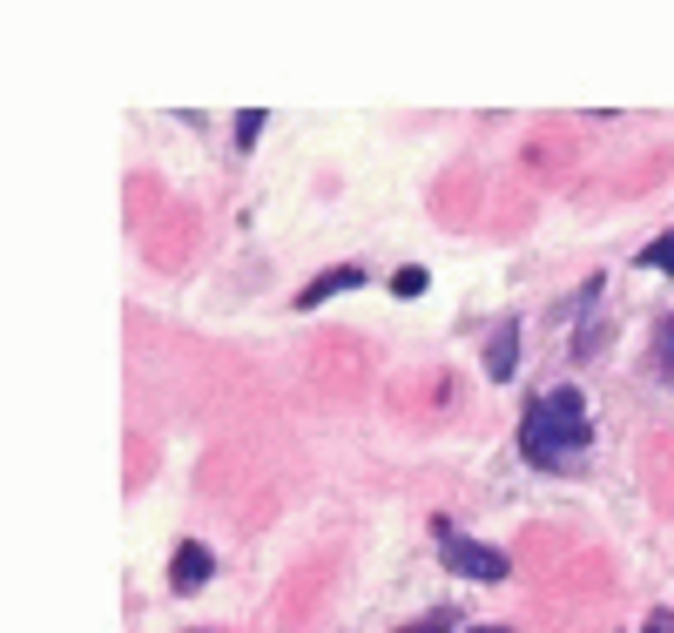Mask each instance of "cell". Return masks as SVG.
<instances>
[{
  "mask_svg": "<svg viewBox=\"0 0 674 633\" xmlns=\"http://www.w3.org/2000/svg\"><path fill=\"white\" fill-rule=\"evenodd\" d=\"M513 371H520V324L506 317V324L486 337V378H492V385H506Z\"/></svg>",
  "mask_w": 674,
  "mask_h": 633,
  "instance_id": "3957f363",
  "label": "cell"
},
{
  "mask_svg": "<svg viewBox=\"0 0 674 633\" xmlns=\"http://www.w3.org/2000/svg\"><path fill=\"white\" fill-rule=\"evenodd\" d=\"M520 451H527V466L553 472V466H573L580 451H586V405L573 385L547 391L527 405V425H520Z\"/></svg>",
  "mask_w": 674,
  "mask_h": 633,
  "instance_id": "6da1fadb",
  "label": "cell"
},
{
  "mask_svg": "<svg viewBox=\"0 0 674 633\" xmlns=\"http://www.w3.org/2000/svg\"><path fill=\"white\" fill-rule=\"evenodd\" d=\"M257 135H264V109H243L236 115V149H257Z\"/></svg>",
  "mask_w": 674,
  "mask_h": 633,
  "instance_id": "52a82bcc",
  "label": "cell"
},
{
  "mask_svg": "<svg viewBox=\"0 0 674 633\" xmlns=\"http://www.w3.org/2000/svg\"><path fill=\"white\" fill-rule=\"evenodd\" d=\"M365 284V269L358 263H345V269H324V277L317 284H304V297H297V310H317L324 297H337V290H358Z\"/></svg>",
  "mask_w": 674,
  "mask_h": 633,
  "instance_id": "5b68a950",
  "label": "cell"
},
{
  "mask_svg": "<svg viewBox=\"0 0 674 633\" xmlns=\"http://www.w3.org/2000/svg\"><path fill=\"white\" fill-rule=\"evenodd\" d=\"M439 547H446V560H452L466 580H506V573H513V560H506L499 547H472V539H459L446 519H439Z\"/></svg>",
  "mask_w": 674,
  "mask_h": 633,
  "instance_id": "7a4b0ae2",
  "label": "cell"
},
{
  "mask_svg": "<svg viewBox=\"0 0 674 633\" xmlns=\"http://www.w3.org/2000/svg\"><path fill=\"white\" fill-rule=\"evenodd\" d=\"M472 633H506V626H472Z\"/></svg>",
  "mask_w": 674,
  "mask_h": 633,
  "instance_id": "7c38bea8",
  "label": "cell"
},
{
  "mask_svg": "<svg viewBox=\"0 0 674 633\" xmlns=\"http://www.w3.org/2000/svg\"><path fill=\"white\" fill-rule=\"evenodd\" d=\"M391 290H398V297H418V290H426V269H418V263H405L398 277H391Z\"/></svg>",
  "mask_w": 674,
  "mask_h": 633,
  "instance_id": "9c48e42d",
  "label": "cell"
},
{
  "mask_svg": "<svg viewBox=\"0 0 674 633\" xmlns=\"http://www.w3.org/2000/svg\"><path fill=\"white\" fill-rule=\"evenodd\" d=\"M654 371L674 385V317H661V324H654Z\"/></svg>",
  "mask_w": 674,
  "mask_h": 633,
  "instance_id": "8992f818",
  "label": "cell"
},
{
  "mask_svg": "<svg viewBox=\"0 0 674 633\" xmlns=\"http://www.w3.org/2000/svg\"><path fill=\"white\" fill-rule=\"evenodd\" d=\"M405 633H452V613H432V620H418V626H405Z\"/></svg>",
  "mask_w": 674,
  "mask_h": 633,
  "instance_id": "30bf717a",
  "label": "cell"
},
{
  "mask_svg": "<svg viewBox=\"0 0 674 633\" xmlns=\"http://www.w3.org/2000/svg\"><path fill=\"white\" fill-rule=\"evenodd\" d=\"M210 547H196V539H183V547H176V560H168V586H176V593H196L203 580H210Z\"/></svg>",
  "mask_w": 674,
  "mask_h": 633,
  "instance_id": "277c9868",
  "label": "cell"
},
{
  "mask_svg": "<svg viewBox=\"0 0 674 633\" xmlns=\"http://www.w3.org/2000/svg\"><path fill=\"white\" fill-rule=\"evenodd\" d=\"M647 633H674V613H647Z\"/></svg>",
  "mask_w": 674,
  "mask_h": 633,
  "instance_id": "8fae6325",
  "label": "cell"
},
{
  "mask_svg": "<svg viewBox=\"0 0 674 633\" xmlns=\"http://www.w3.org/2000/svg\"><path fill=\"white\" fill-rule=\"evenodd\" d=\"M641 263H647V269H674V229H667L661 243H647V249H641Z\"/></svg>",
  "mask_w": 674,
  "mask_h": 633,
  "instance_id": "ba28073f",
  "label": "cell"
}]
</instances>
